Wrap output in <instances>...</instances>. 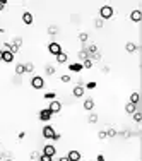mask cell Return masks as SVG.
Masks as SVG:
<instances>
[{
	"instance_id": "3",
	"label": "cell",
	"mask_w": 142,
	"mask_h": 161,
	"mask_svg": "<svg viewBox=\"0 0 142 161\" xmlns=\"http://www.w3.org/2000/svg\"><path fill=\"white\" fill-rule=\"evenodd\" d=\"M31 86H33L34 89H43V86H45V79L41 76H34L31 79Z\"/></svg>"
},
{
	"instance_id": "7",
	"label": "cell",
	"mask_w": 142,
	"mask_h": 161,
	"mask_svg": "<svg viewBox=\"0 0 142 161\" xmlns=\"http://www.w3.org/2000/svg\"><path fill=\"white\" fill-rule=\"evenodd\" d=\"M50 118H52V112L48 108H43L40 112V120L41 122H50Z\"/></svg>"
},
{
	"instance_id": "13",
	"label": "cell",
	"mask_w": 142,
	"mask_h": 161,
	"mask_svg": "<svg viewBox=\"0 0 142 161\" xmlns=\"http://www.w3.org/2000/svg\"><path fill=\"white\" fill-rule=\"evenodd\" d=\"M68 69H70V72H81V70H82V63L74 62V63H70V65H68Z\"/></svg>"
},
{
	"instance_id": "8",
	"label": "cell",
	"mask_w": 142,
	"mask_h": 161,
	"mask_svg": "<svg viewBox=\"0 0 142 161\" xmlns=\"http://www.w3.org/2000/svg\"><path fill=\"white\" fill-rule=\"evenodd\" d=\"M55 153H57V149H55V146H52V144H48V146L43 147V154H46V156H52V158H53Z\"/></svg>"
},
{
	"instance_id": "20",
	"label": "cell",
	"mask_w": 142,
	"mask_h": 161,
	"mask_svg": "<svg viewBox=\"0 0 142 161\" xmlns=\"http://www.w3.org/2000/svg\"><path fill=\"white\" fill-rule=\"evenodd\" d=\"M24 70H26V72H33V70H34V65L31 62H29V63H24Z\"/></svg>"
},
{
	"instance_id": "22",
	"label": "cell",
	"mask_w": 142,
	"mask_h": 161,
	"mask_svg": "<svg viewBox=\"0 0 142 161\" xmlns=\"http://www.w3.org/2000/svg\"><path fill=\"white\" fill-rule=\"evenodd\" d=\"M134 120H135V122H141V120H142V113L135 112V113H134Z\"/></svg>"
},
{
	"instance_id": "23",
	"label": "cell",
	"mask_w": 142,
	"mask_h": 161,
	"mask_svg": "<svg viewBox=\"0 0 142 161\" xmlns=\"http://www.w3.org/2000/svg\"><path fill=\"white\" fill-rule=\"evenodd\" d=\"M115 135H116V130H115V129H110L108 132H106V137H115Z\"/></svg>"
},
{
	"instance_id": "18",
	"label": "cell",
	"mask_w": 142,
	"mask_h": 161,
	"mask_svg": "<svg viewBox=\"0 0 142 161\" xmlns=\"http://www.w3.org/2000/svg\"><path fill=\"white\" fill-rule=\"evenodd\" d=\"M24 72H26V70H24V63H17V65H15V74L21 76V74H24Z\"/></svg>"
},
{
	"instance_id": "35",
	"label": "cell",
	"mask_w": 142,
	"mask_h": 161,
	"mask_svg": "<svg viewBox=\"0 0 142 161\" xmlns=\"http://www.w3.org/2000/svg\"><path fill=\"white\" fill-rule=\"evenodd\" d=\"M58 161H68V160H67V156H62V158H60Z\"/></svg>"
},
{
	"instance_id": "24",
	"label": "cell",
	"mask_w": 142,
	"mask_h": 161,
	"mask_svg": "<svg viewBox=\"0 0 142 161\" xmlns=\"http://www.w3.org/2000/svg\"><path fill=\"white\" fill-rule=\"evenodd\" d=\"M55 96H57L55 93H46V94H45V99H52V101H53Z\"/></svg>"
},
{
	"instance_id": "9",
	"label": "cell",
	"mask_w": 142,
	"mask_h": 161,
	"mask_svg": "<svg viewBox=\"0 0 142 161\" xmlns=\"http://www.w3.org/2000/svg\"><path fill=\"white\" fill-rule=\"evenodd\" d=\"M130 19H132L134 22H139V21L142 19V12L139 10V9H135V10H132V12H130Z\"/></svg>"
},
{
	"instance_id": "6",
	"label": "cell",
	"mask_w": 142,
	"mask_h": 161,
	"mask_svg": "<svg viewBox=\"0 0 142 161\" xmlns=\"http://www.w3.org/2000/svg\"><path fill=\"white\" fill-rule=\"evenodd\" d=\"M67 160L68 161H81V153L77 149H70L67 154Z\"/></svg>"
},
{
	"instance_id": "34",
	"label": "cell",
	"mask_w": 142,
	"mask_h": 161,
	"mask_svg": "<svg viewBox=\"0 0 142 161\" xmlns=\"http://www.w3.org/2000/svg\"><path fill=\"white\" fill-rule=\"evenodd\" d=\"M96 161H104V156H103V154H99V156L96 158Z\"/></svg>"
},
{
	"instance_id": "15",
	"label": "cell",
	"mask_w": 142,
	"mask_h": 161,
	"mask_svg": "<svg viewBox=\"0 0 142 161\" xmlns=\"http://www.w3.org/2000/svg\"><path fill=\"white\" fill-rule=\"evenodd\" d=\"M55 58H57V63H65L68 57H67V53H63V51H62V53H58Z\"/></svg>"
},
{
	"instance_id": "2",
	"label": "cell",
	"mask_w": 142,
	"mask_h": 161,
	"mask_svg": "<svg viewBox=\"0 0 142 161\" xmlns=\"http://www.w3.org/2000/svg\"><path fill=\"white\" fill-rule=\"evenodd\" d=\"M48 51H50V53H52L53 57H57L58 53H62V46H60V43L52 41L50 45H48Z\"/></svg>"
},
{
	"instance_id": "11",
	"label": "cell",
	"mask_w": 142,
	"mask_h": 161,
	"mask_svg": "<svg viewBox=\"0 0 142 161\" xmlns=\"http://www.w3.org/2000/svg\"><path fill=\"white\" fill-rule=\"evenodd\" d=\"M2 62H5V63L14 62V53H10V51H4V55H2Z\"/></svg>"
},
{
	"instance_id": "33",
	"label": "cell",
	"mask_w": 142,
	"mask_h": 161,
	"mask_svg": "<svg viewBox=\"0 0 142 161\" xmlns=\"http://www.w3.org/2000/svg\"><path fill=\"white\" fill-rule=\"evenodd\" d=\"M96 28H103V21H101V19L96 21Z\"/></svg>"
},
{
	"instance_id": "1",
	"label": "cell",
	"mask_w": 142,
	"mask_h": 161,
	"mask_svg": "<svg viewBox=\"0 0 142 161\" xmlns=\"http://www.w3.org/2000/svg\"><path fill=\"white\" fill-rule=\"evenodd\" d=\"M113 9L110 7V5H103L101 9H99V15H101V19H111L113 17Z\"/></svg>"
},
{
	"instance_id": "36",
	"label": "cell",
	"mask_w": 142,
	"mask_h": 161,
	"mask_svg": "<svg viewBox=\"0 0 142 161\" xmlns=\"http://www.w3.org/2000/svg\"><path fill=\"white\" fill-rule=\"evenodd\" d=\"M2 55H4V50H0V62H2Z\"/></svg>"
},
{
	"instance_id": "30",
	"label": "cell",
	"mask_w": 142,
	"mask_h": 161,
	"mask_svg": "<svg viewBox=\"0 0 142 161\" xmlns=\"http://www.w3.org/2000/svg\"><path fill=\"white\" fill-rule=\"evenodd\" d=\"M86 87H88V89H94V87H96V82H88V84H86Z\"/></svg>"
},
{
	"instance_id": "19",
	"label": "cell",
	"mask_w": 142,
	"mask_h": 161,
	"mask_svg": "<svg viewBox=\"0 0 142 161\" xmlns=\"http://www.w3.org/2000/svg\"><path fill=\"white\" fill-rule=\"evenodd\" d=\"M130 103H134V105L139 103V93H132L130 94Z\"/></svg>"
},
{
	"instance_id": "10",
	"label": "cell",
	"mask_w": 142,
	"mask_h": 161,
	"mask_svg": "<svg viewBox=\"0 0 142 161\" xmlns=\"http://www.w3.org/2000/svg\"><path fill=\"white\" fill-rule=\"evenodd\" d=\"M22 22H24L26 26H31V24H33V14H31V12H24V14H22Z\"/></svg>"
},
{
	"instance_id": "16",
	"label": "cell",
	"mask_w": 142,
	"mask_h": 161,
	"mask_svg": "<svg viewBox=\"0 0 142 161\" xmlns=\"http://www.w3.org/2000/svg\"><path fill=\"white\" fill-rule=\"evenodd\" d=\"M84 108H86L88 112H91V110L94 108V101H93V99H86V101H84Z\"/></svg>"
},
{
	"instance_id": "21",
	"label": "cell",
	"mask_w": 142,
	"mask_h": 161,
	"mask_svg": "<svg viewBox=\"0 0 142 161\" xmlns=\"http://www.w3.org/2000/svg\"><path fill=\"white\" fill-rule=\"evenodd\" d=\"M91 67H93V62L86 58V60H84V63H82V69H91Z\"/></svg>"
},
{
	"instance_id": "26",
	"label": "cell",
	"mask_w": 142,
	"mask_h": 161,
	"mask_svg": "<svg viewBox=\"0 0 142 161\" xmlns=\"http://www.w3.org/2000/svg\"><path fill=\"white\" fill-rule=\"evenodd\" d=\"M60 81H62V82H70L72 79H70V76H62V77H60Z\"/></svg>"
},
{
	"instance_id": "28",
	"label": "cell",
	"mask_w": 142,
	"mask_h": 161,
	"mask_svg": "<svg viewBox=\"0 0 142 161\" xmlns=\"http://www.w3.org/2000/svg\"><path fill=\"white\" fill-rule=\"evenodd\" d=\"M53 72H55V69L52 67V65H48V67H46V74H50V76H52Z\"/></svg>"
},
{
	"instance_id": "37",
	"label": "cell",
	"mask_w": 142,
	"mask_h": 161,
	"mask_svg": "<svg viewBox=\"0 0 142 161\" xmlns=\"http://www.w3.org/2000/svg\"><path fill=\"white\" fill-rule=\"evenodd\" d=\"M7 161H10V160H7Z\"/></svg>"
},
{
	"instance_id": "31",
	"label": "cell",
	"mask_w": 142,
	"mask_h": 161,
	"mask_svg": "<svg viewBox=\"0 0 142 161\" xmlns=\"http://www.w3.org/2000/svg\"><path fill=\"white\" fill-rule=\"evenodd\" d=\"M98 137H99V139H106V132H103L101 130V132L98 134Z\"/></svg>"
},
{
	"instance_id": "25",
	"label": "cell",
	"mask_w": 142,
	"mask_h": 161,
	"mask_svg": "<svg viewBox=\"0 0 142 161\" xmlns=\"http://www.w3.org/2000/svg\"><path fill=\"white\" fill-rule=\"evenodd\" d=\"M40 161H52V156H46V154H41Z\"/></svg>"
},
{
	"instance_id": "32",
	"label": "cell",
	"mask_w": 142,
	"mask_h": 161,
	"mask_svg": "<svg viewBox=\"0 0 142 161\" xmlns=\"http://www.w3.org/2000/svg\"><path fill=\"white\" fill-rule=\"evenodd\" d=\"M96 120H98V117H96V115H91V118H89V122H91V124H96Z\"/></svg>"
},
{
	"instance_id": "29",
	"label": "cell",
	"mask_w": 142,
	"mask_h": 161,
	"mask_svg": "<svg viewBox=\"0 0 142 161\" xmlns=\"http://www.w3.org/2000/svg\"><path fill=\"white\" fill-rule=\"evenodd\" d=\"M7 5V0H0V12L4 10V7Z\"/></svg>"
},
{
	"instance_id": "12",
	"label": "cell",
	"mask_w": 142,
	"mask_h": 161,
	"mask_svg": "<svg viewBox=\"0 0 142 161\" xmlns=\"http://www.w3.org/2000/svg\"><path fill=\"white\" fill-rule=\"evenodd\" d=\"M72 93H74L75 98H82V96H84V87H82V86H75Z\"/></svg>"
},
{
	"instance_id": "4",
	"label": "cell",
	"mask_w": 142,
	"mask_h": 161,
	"mask_svg": "<svg viewBox=\"0 0 142 161\" xmlns=\"http://www.w3.org/2000/svg\"><path fill=\"white\" fill-rule=\"evenodd\" d=\"M48 110L52 112V115H55V113H60V110H62V103L58 101V99H53V101L50 103V106H48Z\"/></svg>"
},
{
	"instance_id": "5",
	"label": "cell",
	"mask_w": 142,
	"mask_h": 161,
	"mask_svg": "<svg viewBox=\"0 0 142 161\" xmlns=\"http://www.w3.org/2000/svg\"><path fill=\"white\" fill-rule=\"evenodd\" d=\"M55 129L52 125H45L43 127V137H45V139H53V135H55Z\"/></svg>"
},
{
	"instance_id": "14",
	"label": "cell",
	"mask_w": 142,
	"mask_h": 161,
	"mask_svg": "<svg viewBox=\"0 0 142 161\" xmlns=\"http://www.w3.org/2000/svg\"><path fill=\"white\" fill-rule=\"evenodd\" d=\"M125 112L130 113V115H134V113L137 112V105H134V103H127V105H125Z\"/></svg>"
},
{
	"instance_id": "17",
	"label": "cell",
	"mask_w": 142,
	"mask_h": 161,
	"mask_svg": "<svg viewBox=\"0 0 142 161\" xmlns=\"http://www.w3.org/2000/svg\"><path fill=\"white\" fill-rule=\"evenodd\" d=\"M125 50H127L129 53H134V51H135V50H137L135 43H127V45H125Z\"/></svg>"
},
{
	"instance_id": "27",
	"label": "cell",
	"mask_w": 142,
	"mask_h": 161,
	"mask_svg": "<svg viewBox=\"0 0 142 161\" xmlns=\"http://www.w3.org/2000/svg\"><path fill=\"white\" fill-rule=\"evenodd\" d=\"M79 40H81V41H86V40H88V35H86V33H81V35H79Z\"/></svg>"
}]
</instances>
